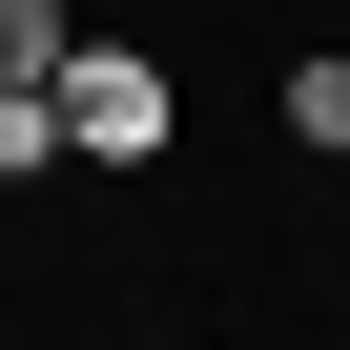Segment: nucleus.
<instances>
[{"label":"nucleus","mask_w":350,"mask_h":350,"mask_svg":"<svg viewBox=\"0 0 350 350\" xmlns=\"http://www.w3.org/2000/svg\"><path fill=\"white\" fill-rule=\"evenodd\" d=\"M42 165H62V103H42V83H0V186H42Z\"/></svg>","instance_id":"3"},{"label":"nucleus","mask_w":350,"mask_h":350,"mask_svg":"<svg viewBox=\"0 0 350 350\" xmlns=\"http://www.w3.org/2000/svg\"><path fill=\"white\" fill-rule=\"evenodd\" d=\"M288 144H350V62H288Z\"/></svg>","instance_id":"4"},{"label":"nucleus","mask_w":350,"mask_h":350,"mask_svg":"<svg viewBox=\"0 0 350 350\" xmlns=\"http://www.w3.org/2000/svg\"><path fill=\"white\" fill-rule=\"evenodd\" d=\"M62 42H83L62 0H0V83H62Z\"/></svg>","instance_id":"2"},{"label":"nucleus","mask_w":350,"mask_h":350,"mask_svg":"<svg viewBox=\"0 0 350 350\" xmlns=\"http://www.w3.org/2000/svg\"><path fill=\"white\" fill-rule=\"evenodd\" d=\"M62 165H165V62H124V42H62Z\"/></svg>","instance_id":"1"}]
</instances>
